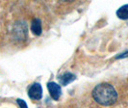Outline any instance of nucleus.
<instances>
[{"label":"nucleus","mask_w":128,"mask_h":108,"mask_svg":"<svg viewBox=\"0 0 128 108\" xmlns=\"http://www.w3.org/2000/svg\"><path fill=\"white\" fill-rule=\"evenodd\" d=\"M92 97L97 103L103 106H110L116 103L118 99V93L111 84L101 83L94 89Z\"/></svg>","instance_id":"obj_1"},{"label":"nucleus","mask_w":128,"mask_h":108,"mask_svg":"<svg viewBox=\"0 0 128 108\" xmlns=\"http://www.w3.org/2000/svg\"><path fill=\"white\" fill-rule=\"evenodd\" d=\"M28 95L34 100H38L42 96V88L40 83H34L28 90Z\"/></svg>","instance_id":"obj_2"},{"label":"nucleus","mask_w":128,"mask_h":108,"mask_svg":"<svg viewBox=\"0 0 128 108\" xmlns=\"http://www.w3.org/2000/svg\"><path fill=\"white\" fill-rule=\"evenodd\" d=\"M47 89L54 100H58L60 98V96L62 95V89L59 84L55 82H48L47 83Z\"/></svg>","instance_id":"obj_3"},{"label":"nucleus","mask_w":128,"mask_h":108,"mask_svg":"<svg viewBox=\"0 0 128 108\" xmlns=\"http://www.w3.org/2000/svg\"><path fill=\"white\" fill-rule=\"evenodd\" d=\"M76 79V75L74 73H71V72H64L63 73L60 78H59V81L60 84L62 86H66L68 84L71 83L72 81H74Z\"/></svg>","instance_id":"obj_4"},{"label":"nucleus","mask_w":128,"mask_h":108,"mask_svg":"<svg viewBox=\"0 0 128 108\" xmlns=\"http://www.w3.org/2000/svg\"><path fill=\"white\" fill-rule=\"evenodd\" d=\"M31 31L34 35L40 36L42 34V22L38 19H34L31 22Z\"/></svg>","instance_id":"obj_5"},{"label":"nucleus","mask_w":128,"mask_h":108,"mask_svg":"<svg viewBox=\"0 0 128 108\" xmlns=\"http://www.w3.org/2000/svg\"><path fill=\"white\" fill-rule=\"evenodd\" d=\"M116 16L120 19H128V4L120 7L116 11Z\"/></svg>","instance_id":"obj_6"},{"label":"nucleus","mask_w":128,"mask_h":108,"mask_svg":"<svg viewBox=\"0 0 128 108\" xmlns=\"http://www.w3.org/2000/svg\"><path fill=\"white\" fill-rule=\"evenodd\" d=\"M18 103L19 107L20 108H28V106H27V104H26L25 100H23V99H20V98H18Z\"/></svg>","instance_id":"obj_7"},{"label":"nucleus","mask_w":128,"mask_h":108,"mask_svg":"<svg viewBox=\"0 0 128 108\" xmlns=\"http://www.w3.org/2000/svg\"><path fill=\"white\" fill-rule=\"evenodd\" d=\"M127 57H128V50L122 53V54H118V55L116 57V59H122V58H127Z\"/></svg>","instance_id":"obj_8"}]
</instances>
